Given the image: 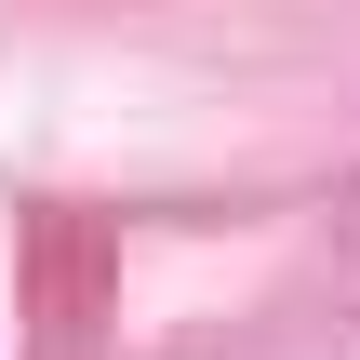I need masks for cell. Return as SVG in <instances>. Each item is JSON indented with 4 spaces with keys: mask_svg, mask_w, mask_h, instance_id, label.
Listing matches in <instances>:
<instances>
[{
    "mask_svg": "<svg viewBox=\"0 0 360 360\" xmlns=\"http://www.w3.org/2000/svg\"><path fill=\"white\" fill-rule=\"evenodd\" d=\"M347 240H360V200H347Z\"/></svg>",
    "mask_w": 360,
    "mask_h": 360,
    "instance_id": "1",
    "label": "cell"
}]
</instances>
